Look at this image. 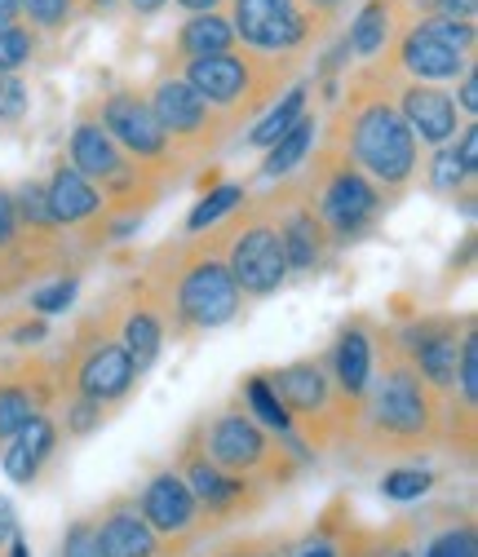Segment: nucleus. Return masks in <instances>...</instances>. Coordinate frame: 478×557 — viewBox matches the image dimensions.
Segmentation results:
<instances>
[{"label":"nucleus","mask_w":478,"mask_h":557,"mask_svg":"<svg viewBox=\"0 0 478 557\" xmlns=\"http://www.w3.org/2000/svg\"><path fill=\"white\" fill-rule=\"evenodd\" d=\"M302 66H306V58H270V53L231 45L222 53H204V58L182 62V81L235 133L240 124H253L275 102L302 76Z\"/></svg>","instance_id":"obj_4"},{"label":"nucleus","mask_w":478,"mask_h":557,"mask_svg":"<svg viewBox=\"0 0 478 557\" xmlns=\"http://www.w3.org/2000/svg\"><path fill=\"white\" fill-rule=\"evenodd\" d=\"M58 443H62L58 421H53L49 411H36L32 421H27L5 447H0V469H5V478H10L14 486H36L40 473L49 469Z\"/></svg>","instance_id":"obj_24"},{"label":"nucleus","mask_w":478,"mask_h":557,"mask_svg":"<svg viewBox=\"0 0 478 557\" xmlns=\"http://www.w3.org/2000/svg\"><path fill=\"white\" fill-rule=\"evenodd\" d=\"M14 208H19V222L27 231H40V235H58L62 226L49 218V199H45V182H23L14 186Z\"/></svg>","instance_id":"obj_36"},{"label":"nucleus","mask_w":478,"mask_h":557,"mask_svg":"<svg viewBox=\"0 0 478 557\" xmlns=\"http://www.w3.org/2000/svg\"><path fill=\"white\" fill-rule=\"evenodd\" d=\"M120 5V0H76V14H89V18H98V14H111Z\"/></svg>","instance_id":"obj_49"},{"label":"nucleus","mask_w":478,"mask_h":557,"mask_svg":"<svg viewBox=\"0 0 478 557\" xmlns=\"http://www.w3.org/2000/svg\"><path fill=\"white\" fill-rule=\"evenodd\" d=\"M45 199H49V218L66 231V235H89L98 226V218L107 213L102 203V190L72 169V160L58 156L53 160V173L45 182Z\"/></svg>","instance_id":"obj_22"},{"label":"nucleus","mask_w":478,"mask_h":557,"mask_svg":"<svg viewBox=\"0 0 478 557\" xmlns=\"http://www.w3.org/2000/svg\"><path fill=\"white\" fill-rule=\"evenodd\" d=\"M0 531H5L10 540L19 535V518H14V505H10V496H0Z\"/></svg>","instance_id":"obj_50"},{"label":"nucleus","mask_w":478,"mask_h":557,"mask_svg":"<svg viewBox=\"0 0 478 557\" xmlns=\"http://www.w3.org/2000/svg\"><path fill=\"white\" fill-rule=\"evenodd\" d=\"M306 195L315 203V213L323 222V231L332 235V248H351L355 239H364L381 213H385V195L368 182V173L341 151L332 137L310 147L306 156Z\"/></svg>","instance_id":"obj_6"},{"label":"nucleus","mask_w":478,"mask_h":557,"mask_svg":"<svg viewBox=\"0 0 478 557\" xmlns=\"http://www.w3.org/2000/svg\"><path fill=\"white\" fill-rule=\"evenodd\" d=\"M377 557H421V548L413 540H385Z\"/></svg>","instance_id":"obj_47"},{"label":"nucleus","mask_w":478,"mask_h":557,"mask_svg":"<svg viewBox=\"0 0 478 557\" xmlns=\"http://www.w3.org/2000/svg\"><path fill=\"white\" fill-rule=\"evenodd\" d=\"M124 5L138 14V18H156L160 10H169V0H124Z\"/></svg>","instance_id":"obj_48"},{"label":"nucleus","mask_w":478,"mask_h":557,"mask_svg":"<svg viewBox=\"0 0 478 557\" xmlns=\"http://www.w3.org/2000/svg\"><path fill=\"white\" fill-rule=\"evenodd\" d=\"M413 18H461L474 23L478 18V0H407Z\"/></svg>","instance_id":"obj_40"},{"label":"nucleus","mask_w":478,"mask_h":557,"mask_svg":"<svg viewBox=\"0 0 478 557\" xmlns=\"http://www.w3.org/2000/svg\"><path fill=\"white\" fill-rule=\"evenodd\" d=\"M173 469L186 478V486H191V496H195L199 513L209 518L213 527L235 522V518H248V513H257V509L270 500V492H261V486H253V482H244V478H235V473H226V469L213 465V456L204 451L199 425L182 438Z\"/></svg>","instance_id":"obj_15"},{"label":"nucleus","mask_w":478,"mask_h":557,"mask_svg":"<svg viewBox=\"0 0 478 557\" xmlns=\"http://www.w3.org/2000/svg\"><path fill=\"white\" fill-rule=\"evenodd\" d=\"M323 363H328V376H332L336 394L359 411L364 394H368V381H372V363H377V341H372L368 323L351 319L346 327H341L336 341H332V350L323 355Z\"/></svg>","instance_id":"obj_23"},{"label":"nucleus","mask_w":478,"mask_h":557,"mask_svg":"<svg viewBox=\"0 0 478 557\" xmlns=\"http://www.w3.org/2000/svg\"><path fill=\"white\" fill-rule=\"evenodd\" d=\"M261 203H266L270 222H275V231H280L289 274H319L336 248H332V235L323 231L315 203L306 195V177L289 173L280 182H270V190L261 195Z\"/></svg>","instance_id":"obj_14"},{"label":"nucleus","mask_w":478,"mask_h":557,"mask_svg":"<svg viewBox=\"0 0 478 557\" xmlns=\"http://www.w3.org/2000/svg\"><path fill=\"white\" fill-rule=\"evenodd\" d=\"M240 403L253 411V421L261 425V430H270V434H280V438H289V434H297V425H293V416H289V407L280 403V394L270 389V381H266V372H253L244 385H240ZM302 438V434H297ZM306 443V438H302Z\"/></svg>","instance_id":"obj_29"},{"label":"nucleus","mask_w":478,"mask_h":557,"mask_svg":"<svg viewBox=\"0 0 478 557\" xmlns=\"http://www.w3.org/2000/svg\"><path fill=\"white\" fill-rule=\"evenodd\" d=\"M310 98H315V89H310V81H293L275 102H270L257 120H253V128H248V137L244 143L248 147H257V151H266V147H275L280 137L310 111Z\"/></svg>","instance_id":"obj_26"},{"label":"nucleus","mask_w":478,"mask_h":557,"mask_svg":"<svg viewBox=\"0 0 478 557\" xmlns=\"http://www.w3.org/2000/svg\"><path fill=\"white\" fill-rule=\"evenodd\" d=\"M394 107L399 115L407 120V128H413V137L421 143V151H434V147H448L456 128L465 124L452 94L443 85H426V81H403L394 85Z\"/></svg>","instance_id":"obj_20"},{"label":"nucleus","mask_w":478,"mask_h":557,"mask_svg":"<svg viewBox=\"0 0 478 557\" xmlns=\"http://www.w3.org/2000/svg\"><path fill=\"white\" fill-rule=\"evenodd\" d=\"M111 314H115V336L128 350V359L138 363V372H151L164 341H169V323H164V310H160L147 278H133L124 293H115Z\"/></svg>","instance_id":"obj_18"},{"label":"nucleus","mask_w":478,"mask_h":557,"mask_svg":"<svg viewBox=\"0 0 478 557\" xmlns=\"http://www.w3.org/2000/svg\"><path fill=\"white\" fill-rule=\"evenodd\" d=\"M19 23V0H0V27Z\"/></svg>","instance_id":"obj_52"},{"label":"nucleus","mask_w":478,"mask_h":557,"mask_svg":"<svg viewBox=\"0 0 478 557\" xmlns=\"http://www.w3.org/2000/svg\"><path fill=\"white\" fill-rule=\"evenodd\" d=\"M58 363V398L76 394V398H94L102 407H120L133 389H138L143 372L128 359V350L115 336V314L111 301H102L89 319H81V327L66 341V350Z\"/></svg>","instance_id":"obj_7"},{"label":"nucleus","mask_w":478,"mask_h":557,"mask_svg":"<svg viewBox=\"0 0 478 557\" xmlns=\"http://www.w3.org/2000/svg\"><path fill=\"white\" fill-rule=\"evenodd\" d=\"M169 5H177V10H186V14H204V10H222L226 0H169Z\"/></svg>","instance_id":"obj_51"},{"label":"nucleus","mask_w":478,"mask_h":557,"mask_svg":"<svg viewBox=\"0 0 478 557\" xmlns=\"http://www.w3.org/2000/svg\"><path fill=\"white\" fill-rule=\"evenodd\" d=\"M421 557H478L474 522H452V527H443L439 535H430V544H426Z\"/></svg>","instance_id":"obj_38"},{"label":"nucleus","mask_w":478,"mask_h":557,"mask_svg":"<svg viewBox=\"0 0 478 557\" xmlns=\"http://www.w3.org/2000/svg\"><path fill=\"white\" fill-rule=\"evenodd\" d=\"M478 53V23L461 18H407L399 40L390 45V66L403 81L452 85Z\"/></svg>","instance_id":"obj_10"},{"label":"nucleus","mask_w":478,"mask_h":557,"mask_svg":"<svg viewBox=\"0 0 478 557\" xmlns=\"http://www.w3.org/2000/svg\"><path fill=\"white\" fill-rule=\"evenodd\" d=\"M266 381L280 394V403L289 407L293 425H297V434L306 438L310 451H328L336 443H351L359 411L336 394L323 359H297V363H284V368H270Z\"/></svg>","instance_id":"obj_9"},{"label":"nucleus","mask_w":478,"mask_h":557,"mask_svg":"<svg viewBox=\"0 0 478 557\" xmlns=\"http://www.w3.org/2000/svg\"><path fill=\"white\" fill-rule=\"evenodd\" d=\"M45 332H49V323L45 319H23V323H14V332H10V345H36V341H45Z\"/></svg>","instance_id":"obj_46"},{"label":"nucleus","mask_w":478,"mask_h":557,"mask_svg":"<svg viewBox=\"0 0 478 557\" xmlns=\"http://www.w3.org/2000/svg\"><path fill=\"white\" fill-rule=\"evenodd\" d=\"M27 111H32V94H27L23 76L19 72H0V128L23 124Z\"/></svg>","instance_id":"obj_39"},{"label":"nucleus","mask_w":478,"mask_h":557,"mask_svg":"<svg viewBox=\"0 0 478 557\" xmlns=\"http://www.w3.org/2000/svg\"><path fill=\"white\" fill-rule=\"evenodd\" d=\"M143 94H147V102H151L160 128L169 133L173 156L182 160V169H186V164H199V160H209L218 147H226V137H231L226 120H222L209 102H204V98L182 81V72H164V76H156L151 89H143Z\"/></svg>","instance_id":"obj_11"},{"label":"nucleus","mask_w":478,"mask_h":557,"mask_svg":"<svg viewBox=\"0 0 478 557\" xmlns=\"http://www.w3.org/2000/svg\"><path fill=\"white\" fill-rule=\"evenodd\" d=\"M235 45V32H231V18L226 10H204V14H191L177 36H173V53L177 62H191V58H204V53H222Z\"/></svg>","instance_id":"obj_27"},{"label":"nucleus","mask_w":478,"mask_h":557,"mask_svg":"<svg viewBox=\"0 0 478 557\" xmlns=\"http://www.w3.org/2000/svg\"><path fill=\"white\" fill-rule=\"evenodd\" d=\"M19 231H23V222L14 208V186L0 182V257H10V248L19 244Z\"/></svg>","instance_id":"obj_42"},{"label":"nucleus","mask_w":478,"mask_h":557,"mask_svg":"<svg viewBox=\"0 0 478 557\" xmlns=\"http://www.w3.org/2000/svg\"><path fill=\"white\" fill-rule=\"evenodd\" d=\"M315 137H319V120L306 111L275 147H266V160H261V169H257V177H266V182H280V177H289V173H297L302 164H306V156H310V147H315Z\"/></svg>","instance_id":"obj_28"},{"label":"nucleus","mask_w":478,"mask_h":557,"mask_svg":"<svg viewBox=\"0 0 478 557\" xmlns=\"http://www.w3.org/2000/svg\"><path fill=\"white\" fill-rule=\"evenodd\" d=\"M394 85L399 72L390 66V58H372L368 66L346 76V94H341L323 137L346 151L368 182L390 199H399L403 190H413L417 173H421V143L407 128V120L394 107Z\"/></svg>","instance_id":"obj_1"},{"label":"nucleus","mask_w":478,"mask_h":557,"mask_svg":"<svg viewBox=\"0 0 478 557\" xmlns=\"http://www.w3.org/2000/svg\"><path fill=\"white\" fill-rule=\"evenodd\" d=\"M94 535H98V553L102 557H177L182 553V548L164 544L151 531V522L143 518V509H138L133 496H115L107 509H98Z\"/></svg>","instance_id":"obj_21"},{"label":"nucleus","mask_w":478,"mask_h":557,"mask_svg":"<svg viewBox=\"0 0 478 557\" xmlns=\"http://www.w3.org/2000/svg\"><path fill=\"white\" fill-rule=\"evenodd\" d=\"M199 438H204V451L213 456L218 469L261 486V492L289 486L315 460V451L297 434L280 438V434L261 430L244 403H231L226 411L213 416V421H199Z\"/></svg>","instance_id":"obj_5"},{"label":"nucleus","mask_w":478,"mask_h":557,"mask_svg":"<svg viewBox=\"0 0 478 557\" xmlns=\"http://www.w3.org/2000/svg\"><path fill=\"white\" fill-rule=\"evenodd\" d=\"M244 199H248V190H244L240 182H222V186H213V190L204 195V199L191 208V213H186L182 231H186V235H204L209 226H218V222L231 213V208H240Z\"/></svg>","instance_id":"obj_32"},{"label":"nucleus","mask_w":478,"mask_h":557,"mask_svg":"<svg viewBox=\"0 0 478 557\" xmlns=\"http://www.w3.org/2000/svg\"><path fill=\"white\" fill-rule=\"evenodd\" d=\"M138 509H143V518L151 522V531L164 540V544H173V548H186L191 540H199L204 531H209L213 522L199 513V505H195V496H191V486H186V478L177 473V469H156L151 478H147V486L138 496Z\"/></svg>","instance_id":"obj_17"},{"label":"nucleus","mask_w":478,"mask_h":557,"mask_svg":"<svg viewBox=\"0 0 478 557\" xmlns=\"http://www.w3.org/2000/svg\"><path fill=\"white\" fill-rule=\"evenodd\" d=\"M147 284L164 310L169 336L191 341L204 332H218L240 319L248 306L244 293L235 288V278L226 261L209 248V239H169L160 252L147 261Z\"/></svg>","instance_id":"obj_3"},{"label":"nucleus","mask_w":478,"mask_h":557,"mask_svg":"<svg viewBox=\"0 0 478 557\" xmlns=\"http://www.w3.org/2000/svg\"><path fill=\"white\" fill-rule=\"evenodd\" d=\"M407 18H413V10H407V0H364L359 14L351 18V53L372 62L381 53H390V45L399 40V32L407 27Z\"/></svg>","instance_id":"obj_25"},{"label":"nucleus","mask_w":478,"mask_h":557,"mask_svg":"<svg viewBox=\"0 0 478 557\" xmlns=\"http://www.w3.org/2000/svg\"><path fill=\"white\" fill-rule=\"evenodd\" d=\"M76 297H81V274H76V270H62V274L45 278V284H36L27 301H32V310H36L40 319H53V314L72 310Z\"/></svg>","instance_id":"obj_33"},{"label":"nucleus","mask_w":478,"mask_h":557,"mask_svg":"<svg viewBox=\"0 0 478 557\" xmlns=\"http://www.w3.org/2000/svg\"><path fill=\"white\" fill-rule=\"evenodd\" d=\"M426 177H430V190H434V195H443V199H461L465 208H474V182H478V177H474V173H465V164L456 160L452 143L430 151Z\"/></svg>","instance_id":"obj_30"},{"label":"nucleus","mask_w":478,"mask_h":557,"mask_svg":"<svg viewBox=\"0 0 478 557\" xmlns=\"http://www.w3.org/2000/svg\"><path fill=\"white\" fill-rule=\"evenodd\" d=\"M98 124L111 133V143L128 156V160H138L164 177L182 173V160L173 156V143H169V133L160 128L151 102L143 89H133V85H120V89H107L102 102L94 107Z\"/></svg>","instance_id":"obj_13"},{"label":"nucleus","mask_w":478,"mask_h":557,"mask_svg":"<svg viewBox=\"0 0 478 557\" xmlns=\"http://www.w3.org/2000/svg\"><path fill=\"white\" fill-rule=\"evenodd\" d=\"M351 443L368 456H430L448 447V394H439L403 359L394 336L372 363V381L355 416Z\"/></svg>","instance_id":"obj_2"},{"label":"nucleus","mask_w":478,"mask_h":557,"mask_svg":"<svg viewBox=\"0 0 478 557\" xmlns=\"http://www.w3.org/2000/svg\"><path fill=\"white\" fill-rule=\"evenodd\" d=\"M19 23L40 36H58L76 23V0H19Z\"/></svg>","instance_id":"obj_34"},{"label":"nucleus","mask_w":478,"mask_h":557,"mask_svg":"<svg viewBox=\"0 0 478 557\" xmlns=\"http://www.w3.org/2000/svg\"><path fill=\"white\" fill-rule=\"evenodd\" d=\"M58 557H102L98 553V535H94V518H76L62 535Z\"/></svg>","instance_id":"obj_41"},{"label":"nucleus","mask_w":478,"mask_h":557,"mask_svg":"<svg viewBox=\"0 0 478 557\" xmlns=\"http://www.w3.org/2000/svg\"><path fill=\"white\" fill-rule=\"evenodd\" d=\"M58 403V363L53 359H23L14 368H0V447H5L36 411Z\"/></svg>","instance_id":"obj_19"},{"label":"nucleus","mask_w":478,"mask_h":557,"mask_svg":"<svg viewBox=\"0 0 478 557\" xmlns=\"http://www.w3.org/2000/svg\"><path fill=\"white\" fill-rule=\"evenodd\" d=\"M302 10L310 14V23L323 32V40H328V32L341 23V14L351 10V0H302Z\"/></svg>","instance_id":"obj_44"},{"label":"nucleus","mask_w":478,"mask_h":557,"mask_svg":"<svg viewBox=\"0 0 478 557\" xmlns=\"http://www.w3.org/2000/svg\"><path fill=\"white\" fill-rule=\"evenodd\" d=\"M62 403V425H58V434H66V438H89V434H98L102 425H107V416H111V407H102V403H94V398H76V394H66V398H58Z\"/></svg>","instance_id":"obj_35"},{"label":"nucleus","mask_w":478,"mask_h":557,"mask_svg":"<svg viewBox=\"0 0 478 557\" xmlns=\"http://www.w3.org/2000/svg\"><path fill=\"white\" fill-rule=\"evenodd\" d=\"M36 45H40V32H32L27 23L0 27V72H23L36 58Z\"/></svg>","instance_id":"obj_37"},{"label":"nucleus","mask_w":478,"mask_h":557,"mask_svg":"<svg viewBox=\"0 0 478 557\" xmlns=\"http://www.w3.org/2000/svg\"><path fill=\"white\" fill-rule=\"evenodd\" d=\"M235 45L270 58H306L323 45V32L310 23L302 0H226Z\"/></svg>","instance_id":"obj_12"},{"label":"nucleus","mask_w":478,"mask_h":557,"mask_svg":"<svg viewBox=\"0 0 478 557\" xmlns=\"http://www.w3.org/2000/svg\"><path fill=\"white\" fill-rule=\"evenodd\" d=\"M434 469H426V465H394V469H385L381 473V482H377V492L385 496V500H394V505H413V500H426L430 492H434Z\"/></svg>","instance_id":"obj_31"},{"label":"nucleus","mask_w":478,"mask_h":557,"mask_svg":"<svg viewBox=\"0 0 478 557\" xmlns=\"http://www.w3.org/2000/svg\"><path fill=\"white\" fill-rule=\"evenodd\" d=\"M209 248L226 261L235 288L244 293V301H266L275 297L284 284H289V261H284V244H280V231L270 222L261 195L257 199H244L240 208L209 226Z\"/></svg>","instance_id":"obj_8"},{"label":"nucleus","mask_w":478,"mask_h":557,"mask_svg":"<svg viewBox=\"0 0 478 557\" xmlns=\"http://www.w3.org/2000/svg\"><path fill=\"white\" fill-rule=\"evenodd\" d=\"M213 557H289L284 540H235L226 548H218Z\"/></svg>","instance_id":"obj_45"},{"label":"nucleus","mask_w":478,"mask_h":557,"mask_svg":"<svg viewBox=\"0 0 478 557\" xmlns=\"http://www.w3.org/2000/svg\"><path fill=\"white\" fill-rule=\"evenodd\" d=\"M456 85V94H452V102H456V111H461V120H478V66L469 62L465 72L452 81Z\"/></svg>","instance_id":"obj_43"},{"label":"nucleus","mask_w":478,"mask_h":557,"mask_svg":"<svg viewBox=\"0 0 478 557\" xmlns=\"http://www.w3.org/2000/svg\"><path fill=\"white\" fill-rule=\"evenodd\" d=\"M469 323H474L469 314H417L394 336V345L439 394H452V376H456V359H461V336H465Z\"/></svg>","instance_id":"obj_16"},{"label":"nucleus","mask_w":478,"mask_h":557,"mask_svg":"<svg viewBox=\"0 0 478 557\" xmlns=\"http://www.w3.org/2000/svg\"><path fill=\"white\" fill-rule=\"evenodd\" d=\"M297 557H336V548H332V544H310V548H302Z\"/></svg>","instance_id":"obj_53"}]
</instances>
